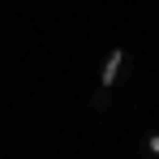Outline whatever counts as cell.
Here are the masks:
<instances>
[{
  "label": "cell",
  "mask_w": 159,
  "mask_h": 159,
  "mask_svg": "<svg viewBox=\"0 0 159 159\" xmlns=\"http://www.w3.org/2000/svg\"><path fill=\"white\" fill-rule=\"evenodd\" d=\"M129 69V52L125 48H112L103 60V69H99V90H95V99H90V107L95 112H107V99H112V86L120 82V73Z\"/></svg>",
  "instance_id": "1"
},
{
  "label": "cell",
  "mask_w": 159,
  "mask_h": 159,
  "mask_svg": "<svg viewBox=\"0 0 159 159\" xmlns=\"http://www.w3.org/2000/svg\"><path fill=\"white\" fill-rule=\"evenodd\" d=\"M142 155H146V159H159V129H151L146 138H142Z\"/></svg>",
  "instance_id": "2"
}]
</instances>
